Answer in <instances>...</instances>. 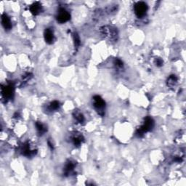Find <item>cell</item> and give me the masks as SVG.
I'll use <instances>...</instances> for the list:
<instances>
[{
    "label": "cell",
    "instance_id": "1",
    "mask_svg": "<svg viewBox=\"0 0 186 186\" xmlns=\"http://www.w3.org/2000/svg\"><path fill=\"white\" fill-rule=\"evenodd\" d=\"M93 106H94L95 110L98 111L100 114H103L105 107H106V103H105L103 98H101L98 95L95 96L93 97Z\"/></svg>",
    "mask_w": 186,
    "mask_h": 186
},
{
    "label": "cell",
    "instance_id": "2",
    "mask_svg": "<svg viewBox=\"0 0 186 186\" xmlns=\"http://www.w3.org/2000/svg\"><path fill=\"white\" fill-rule=\"evenodd\" d=\"M148 11V6L145 2H139L134 5V13L138 18H142L145 16Z\"/></svg>",
    "mask_w": 186,
    "mask_h": 186
},
{
    "label": "cell",
    "instance_id": "6",
    "mask_svg": "<svg viewBox=\"0 0 186 186\" xmlns=\"http://www.w3.org/2000/svg\"><path fill=\"white\" fill-rule=\"evenodd\" d=\"M22 153L23 155L25 156H32L35 154V149L31 147V144L26 143L25 145L23 146Z\"/></svg>",
    "mask_w": 186,
    "mask_h": 186
},
{
    "label": "cell",
    "instance_id": "4",
    "mask_svg": "<svg viewBox=\"0 0 186 186\" xmlns=\"http://www.w3.org/2000/svg\"><path fill=\"white\" fill-rule=\"evenodd\" d=\"M70 17H71L70 13L66 10V9L60 8V10H58L56 18L58 22L60 23H63L68 21L70 20Z\"/></svg>",
    "mask_w": 186,
    "mask_h": 186
},
{
    "label": "cell",
    "instance_id": "5",
    "mask_svg": "<svg viewBox=\"0 0 186 186\" xmlns=\"http://www.w3.org/2000/svg\"><path fill=\"white\" fill-rule=\"evenodd\" d=\"M13 87L12 84L2 87V94L5 97V98H11L13 95Z\"/></svg>",
    "mask_w": 186,
    "mask_h": 186
},
{
    "label": "cell",
    "instance_id": "10",
    "mask_svg": "<svg viewBox=\"0 0 186 186\" xmlns=\"http://www.w3.org/2000/svg\"><path fill=\"white\" fill-rule=\"evenodd\" d=\"M72 141H73L74 145L75 146H79L82 143L83 141V137L79 134H75L72 137Z\"/></svg>",
    "mask_w": 186,
    "mask_h": 186
},
{
    "label": "cell",
    "instance_id": "9",
    "mask_svg": "<svg viewBox=\"0 0 186 186\" xmlns=\"http://www.w3.org/2000/svg\"><path fill=\"white\" fill-rule=\"evenodd\" d=\"M41 10H42V8H41V5L39 2H35L34 4L30 7V11L34 15H38V14L41 13Z\"/></svg>",
    "mask_w": 186,
    "mask_h": 186
},
{
    "label": "cell",
    "instance_id": "3",
    "mask_svg": "<svg viewBox=\"0 0 186 186\" xmlns=\"http://www.w3.org/2000/svg\"><path fill=\"white\" fill-rule=\"evenodd\" d=\"M153 125H154V122H153L152 118L149 117L146 118L145 122H143V124H142V126L138 129V134L139 135H141V134H145V132H149L153 127Z\"/></svg>",
    "mask_w": 186,
    "mask_h": 186
},
{
    "label": "cell",
    "instance_id": "11",
    "mask_svg": "<svg viewBox=\"0 0 186 186\" xmlns=\"http://www.w3.org/2000/svg\"><path fill=\"white\" fill-rule=\"evenodd\" d=\"M36 130L39 134H44L46 131V127L45 124H43L41 122H36Z\"/></svg>",
    "mask_w": 186,
    "mask_h": 186
},
{
    "label": "cell",
    "instance_id": "13",
    "mask_svg": "<svg viewBox=\"0 0 186 186\" xmlns=\"http://www.w3.org/2000/svg\"><path fill=\"white\" fill-rule=\"evenodd\" d=\"M177 81H178V79H177L176 76H171L169 78V80H168V85L170 86V87H173V86H174L176 85L177 83Z\"/></svg>",
    "mask_w": 186,
    "mask_h": 186
},
{
    "label": "cell",
    "instance_id": "7",
    "mask_svg": "<svg viewBox=\"0 0 186 186\" xmlns=\"http://www.w3.org/2000/svg\"><path fill=\"white\" fill-rule=\"evenodd\" d=\"M45 39L48 44H52L55 40V35L51 29H46L45 31Z\"/></svg>",
    "mask_w": 186,
    "mask_h": 186
},
{
    "label": "cell",
    "instance_id": "12",
    "mask_svg": "<svg viewBox=\"0 0 186 186\" xmlns=\"http://www.w3.org/2000/svg\"><path fill=\"white\" fill-rule=\"evenodd\" d=\"M60 107V103L58 101H53L50 104L49 106V109L51 111H57V109H59Z\"/></svg>",
    "mask_w": 186,
    "mask_h": 186
},
{
    "label": "cell",
    "instance_id": "8",
    "mask_svg": "<svg viewBox=\"0 0 186 186\" xmlns=\"http://www.w3.org/2000/svg\"><path fill=\"white\" fill-rule=\"evenodd\" d=\"M2 23L4 28L7 30H10L12 28V22L10 18L6 14H4L2 16Z\"/></svg>",
    "mask_w": 186,
    "mask_h": 186
},
{
    "label": "cell",
    "instance_id": "14",
    "mask_svg": "<svg viewBox=\"0 0 186 186\" xmlns=\"http://www.w3.org/2000/svg\"><path fill=\"white\" fill-rule=\"evenodd\" d=\"M75 118L76 119V121L79 123H82L84 121H85V118H84V116L81 114V113L80 112H76L75 113Z\"/></svg>",
    "mask_w": 186,
    "mask_h": 186
}]
</instances>
